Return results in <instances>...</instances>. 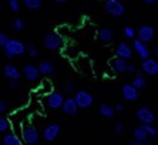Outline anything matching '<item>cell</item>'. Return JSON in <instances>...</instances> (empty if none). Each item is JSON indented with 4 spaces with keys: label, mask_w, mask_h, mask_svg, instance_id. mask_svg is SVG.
Here are the masks:
<instances>
[{
    "label": "cell",
    "mask_w": 158,
    "mask_h": 145,
    "mask_svg": "<svg viewBox=\"0 0 158 145\" xmlns=\"http://www.w3.org/2000/svg\"><path fill=\"white\" fill-rule=\"evenodd\" d=\"M37 70H39V74H41V76H52L54 72V64L48 60H43L37 64Z\"/></svg>",
    "instance_id": "obj_18"
},
{
    "label": "cell",
    "mask_w": 158,
    "mask_h": 145,
    "mask_svg": "<svg viewBox=\"0 0 158 145\" xmlns=\"http://www.w3.org/2000/svg\"><path fill=\"white\" fill-rule=\"evenodd\" d=\"M64 44V39L60 36L59 33H48L46 34L43 39V46L46 50H50V51H56V50H60Z\"/></svg>",
    "instance_id": "obj_2"
},
{
    "label": "cell",
    "mask_w": 158,
    "mask_h": 145,
    "mask_svg": "<svg viewBox=\"0 0 158 145\" xmlns=\"http://www.w3.org/2000/svg\"><path fill=\"white\" fill-rule=\"evenodd\" d=\"M131 85H134L137 90H143V88H145V85H147V80H145L144 74H141V72H135V77H132Z\"/></svg>",
    "instance_id": "obj_22"
},
{
    "label": "cell",
    "mask_w": 158,
    "mask_h": 145,
    "mask_svg": "<svg viewBox=\"0 0 158 145\" xmlns=\"http://www.w3.org/2000/svg\"><path fill=\"white\" fill-rule=\"evenodd\" d=\"M9 40V36H7V33H4V31H0V47H3L4 44H6V41Z\"/></svg>",
    "instance_id": "obj_33"
},
{
    "label": "cell",
    "mask_w": 158,
    "mask_h": 145,
    "mask_svg": "<svg viewBox=\"0 0 158 145\" xmlns=\"http://www.w3.org/2000/svg\"><path fill=\"white\" fill-rule=\"evenodd\" d=\"M110 64H111V68L114 70L115 72H118V74H123V72H125V70H127L128 60H125V58H120V57H115L114 60L110 63Z\"/></svg>",
    "instance_id": "obj_20"
},
{
    "label": "cell",
    "mask_w": 158,
    "mask_h": 145,
    "mask_svg": "<svg viewBox=\"0 0 158 145\" xmlns=\"http://www.w3.org/2000/svg\"><path fill=\"white\" fill-rule=\"evenodd\" d=\"M144 142H145V141H144ZM144 142L143 141H135V139H134V141L131 142V145H145Z\"/></svg>",
    "instance_id": "obj_39"
},
{
    "label": "cell",
    "mask_w": 158,
    "mask_h": 145,
    "mask_svg": "<svg viewBox=\"0 0 158 145\" xmlns=\"http://www.w3.org/2000/svg\"><path fill=\"white\" fill-rule=\"evenodd\" d=\"M22 76H24L29 81H36L39 80V70H37V65L31 64V63H27L24 67H23V71H22Z\"/></svg>",
    "instance_id": "obj_16"
},
{
    "label": "cell",
    "mask_w": 158,
    "mask_h": 145,
    "mask_svg": "<svg viewBox=\"0 0 158 145\" xmlns=\"http://www.w3.org/2000/svg\"><path fill=\"white\" fill-rule=\"evenodd\" d=\"M98 114L107 120H111L113 117L115 115V111H114V107L110 104H101L98 107Z\"/></svg>",
    "instance_id": "obj_21"
},
{
    "label": "cell",
    "mask_w": 158,
    "mask_h": 145,
    "mask_svg": "<svg viewBox=\"0 0 158 145\" xmlns=\"http://www.w3.org/2000/svg\"><path fill=\"white\" fill-rule=\"evenodd\" d=\"M115 56L120 58H125V60H130L132 56V48L127 41H121L118 43V46L115 47Z\"/></svg>",
    "instance_id": "obj_15"
},
{
    "label": "cell",
    "mask_w": 158,
    "mask_h": 145,
    "mask_svg": "<svg viewBox=\"0 0 158 145\" xmlns=\"http://www.w3.org/2000/svg\"><path fill=\"white\" fill-rule=\"evenodd\" d=\"M145 4H155L158 2V0H143Z\"/></svg>",
    "instance_id": "obj_38"
},
{
    "label": "cell",
    "mask_w": 158,
    "mask_h": 145,
    "mask_svg": "<svg viewBox=\"0 0 158 145\" xmlns=\"http://www.w3.org/2000/svg\"><path fill=\"white\" fill-rule=\"evenodd\" d=\"M121 95L125 101H137L140 98V90H137L131 84H124L121 88Z\"/></svg>",
    "instance_id": "obj_12"
},
{
    "label": "cell",
    "mask_w": 158,
    "mask_h": 145,
    "mask_svg": "<svg viewBox=\"0 0 158 145\" xmlns=\"http://www.w3.org/2000/svg\"><path fill=\"white\" fill-rule=\"evenodd\" d=\"M53 2H54V3H67L69 0H53Z\"/></svg>",
    "instance_id": "obj_40"
},
{
    "label": "cell",
    "mask_w": 158,
    "mask_h": 145,
    "mask_svg": "<svg viewBox=\"0 0 158 145\" xmlns=\"http://www.w3.org/2000/svg\"><path fill=\"white\" fill-rule=\"evenodd\" d=\"M125 72H130V74H135V72H137V65L132 64V63H128V64H127V70H125Z\"/></svg>",
    "instance_id": "obj_34"
},
{
    "label": "cell",
    "mask_w": 158,
    "mask_h": 145,
    "mask_svg": "<svg viewBox=\"0 0 158 145\" xmlns=\"http://www.w3.org/2000/svg\"><path fill=\"white\" fill-rule=\"evenodd\" d=\"M9 87H10L11 90H16V88H19V81L17 80H10V83H9Z\"/></svg>",
    "instance_id": "obj_36"
},
{
    "label": "cell",
    "mask_w": 158,
    "mask_h": 145,
    "mask_svg": "<svg viewBox=\"0 0 158 145\" xmlns=\"http://www.w3.org/2000/svg\"><path fill=\"white\" fill-rule=\"evenodd\" d=\"M114 111H115V113H117V111H118V113L124 111V105H123V104H115L114 105Z\"/></svg>",
    "instance_id": "obj_37"
},
{
    "label": "cell",
    "mask_w": 158,
    "mask_h": 145,
    "mask_svg": "<svg viewBox=\"0 0 158 145\" xmlns=\"http://www.w3.org/2000/svg\"><path fill=\"white\" fill-rule=\"evenodd\" d=\"M124 36L128 39V40H134L135 39V30L130 27V26H125L124 27Z\"/></svg>",
    "instance_id": "obj_30"
},
{
    "label": "cell",
    "mask_w": 158,
    "mask_h": 145,
    "mask_svg": "<svg viewBox=\"0 0 158 145\" xmlns=\"http://www.w3.org/2000/svg\"><path fill=\"white\" fill-rule=\"evenodd\" d=\"M3 50H4V56L7 58H13V57H17V56H22L26 53V46L24 43L17 39H9L6 41V44L3 46Z\"/></svg>",
    "instance_id": "obj_1"
},
{
    "label": "cell",
    "mask_w": 158,
    "mask_h": 145,
    "mask_svg": "<svg viewBox=\"0 0 158 145\" xmlns=\"http://www.w3.org/2000/svg\"><path fill=\"white\" fill-rule=\"evenodd\" d=\"M104 9L113 17H121V16L125 14V6L120 0H106Z\"/></svg>",
    "instance_id": "obj_4"
},
{
    "label": "cell",
    "mask_w": 158,
    "mask_h": 145,
    "mask_svg": "<svg viewBox=\"0 0 158 145\" xmlns=\"http://www.w3.org/2000/svg\"><path fill=\"white\" fill-rule=\"evenodd\" d=\"M74 91H76V84L73 81H67L61 85V93H64V94H71Z\"/></svg>",
    "instance_id": "obj_26"
},
{
    "label": "cell",
    "mask_w": 158,
    "mask_h": 145,
    "mask_svg": "<svg viewBox=\"0 0 158 145\" xmlns=\"http://www.w3.org/2000/svg\"><path fill=\"white\" fill-rule=\"evenodd\" d=\"M131 48H132V53L138 54V57H140L141 60L151 57V50L148 48L147 43H143V41L138 40V39H135V40H134V43H132V47H131Z\"/></svg>",
    "instance_id": "obj_11"
},
{
    "label": "cell",
    "mask_w": 158,
    "mask_h": 145,
    "mask_svg": "<svg viewBox=\"0 0 158 145\" xmlns=\"http://www.w3.org/2000/svg\"><path fill=\"white\" fill-rule=\"evenodd\" d=\"M60 132H61V127H60L59 124H48L47 127L43 130V134L41 135H43V138L46 141L53 142L59 138Z\"/></svg>",
    "instance_id": "obj_10"
},
{
    "label": "cell",
    "mask_w": 158,
    "mask_h": 145,
    "mask_svg": "<svg viewBox=\"0 0 158 145\" xmlns=\"http://www.w3.org/2000/svg\"><path fill=\"white\" fill-rule=\"evenodd\" d=\"M135 36H138V40H141L143 43H150L155 37V29L152 26L144 24L135 31Z\"/></svg>",
    "instance_id": "obj_7"
},
{
    "label": "cell",
    "mask_w": 158,
    "mask_h": 145,
    "mask_svg": "<svg viewBox=\"0 0 158 145\" xmlns=\"http://www.w3.org/2000/svg\"><path fill=\"white\" fill-rule=\"evenodd\" d=\"M132 135H134V139L135 141H147V139H150V137L147 135V132H145V130L143 128V125H138V127L134 128V131H132Z\"/></svg>",
    "instance_id": "obj_23"
},
{
    "label": "cell",
    "mask_w": 158,
    "mask_h": 145,
    "mask_svg": "<svg viewBox=\"0 0 158 145\" xmlns=\"http://www.w3.org/2000/svg\"><path fill=\"white\" fill-rule=\"evenodd\" d=\"M0 142H2V138H0Z\"/></svg>",
    "instance_id": "obj_41"
},
{
    "label": "cell",
    "mask_w": 158,
    "mask_h": 145,
    "mask_svg": "<svg viewBox=\"0 0 158 145\" xmlns=\"http://www.w3.org/2000/svg\"><path fill=\"white\" fill-rule=\"evenodd\" d=\"M60 110H61L66 115L74 117L76 114H77V111H78V107H77V104H76V101H74V98L69 97V98H64V101H63L61 108Z\"/></svg>",
    "instance_id": "obj_13"
},
{
    "label": "cell",
    "mask_w": 158,
    "mask_h": 145,
    "mask_svg": "<svg viewBox=\"0 0 158 145\" xmlns=\"http://www.w3.org/2000/svg\"><path fill=\"white\" fill-rule=\"evenodd\" d=\"M23 3L29 10L31 11H37L40 10L41 6H43V0H23Z\"/></svg>",
    "instance_id": "obj_24"
},
{
    "label": "cell",
    "mask_w": 158,
    "mask_h": 145,
    "mask_svg": "<svg viewBox=\"0 0 158 145\" xmlns=\"http://www.w3.org/2000/svg\"><path fill=\"white\" fill-rule=\"evenodd\" d=\"M26 50H27V54H29L31 58L37 57V56L40 54V53H39V48L36 47V44H34V43H30L29 46L26 47Z\"/></svg>",
    "instance_id": "obj_28"
},
{
    "label": "cell",
    "mask_w": 158,
    "mask_h": 145,
    "mask_svg": "<svg viewBox=\"0 0 158 145\" xmlns=\"http://www.w3.org/2000/svg\"><path fill=\"white\" fill-rule=\"evenodd\" d=\"M125 132V128L123 125V122H115L114 127H113V134L115 135H123Z\"/></svg>",
    "instance_id": "obj_31"
},
{
    "label": "cell",
    "mask_w": 158,
    "mask_h": 145,
    "mask_svg": "<svg viewBox=\"0 0 158 145\" xmlns=\"http://www.w3.org/2000/svg\"><path fill=\"white\" fill-rule=\"evenodd\" d=\"M141 125H143V128L145 130V132L150 138H155L158 135V131L154 127V124H141Z\"/></svg>",
    "instance_id": "obj_25"
},
{
    "label": "cell",
    "mask_w": 158,
    "mask_h": 145,
    "mask_svg": "<svg viewBox=\"0 0 158 145\" xmlns=\"http://www.w3.org/2000/svg\"><path fill=\"white\" fill-rule=\"evenodd\" d=\"M98 39L104 43H110L115 39V33L111 27H101L98 30Z\"/></svg>",
    "instance_id": "obj_19"
},
{
    "label": "cell",
    "mask_w": 158,
    "mask_h": 145,
    "mask_svg": "<svg viewBox=\"0 0 158 145\" xmlns=\"http://www.w3.org/2000/svg\"><path fill=\"white\" fill-rule=\"evenodd\" d=\"M7 111V104H6V101L4 100H0V115L2 114H4Z\"/></svg>",
    "instance_id": "obj_35"
},
{
    "label": "cell",
    "mask_w": 158,
    "mask_h": 145,
    "mask_svg": "<svg viewBox=\"0 0 158 145\" xmlns=\"http://www.w3.org/2000/svg\"><path fill=\"white\" fill-rule=\"evenodd\" d=\"M74 101L77 104L78 110H87L90 108L94 102V97L93 94H90L88 91L85 90H77L76 91V94H74Z\"/></svg>",
    "instance_id": "obj_3"
},
{
    "label": "cell",
    "mask_w": 158,
    "mask_h": 145,
    "mask_svg": "<svg viewBox=\"0 0 158 145\" xmlns=\"http://www.w3.org/2000/svg\"><path fill=\"white\" fill-rule=\"evenodd\" d=\"M2 142H3L4 145H23L22 138L17 137V135H16L15 132H11L10 130H9L7 132H4L3 138H2Z\"/></svg>",
    "instance_id": "obj_17"
},
{
    "label": "cell",
    "mask_w": 158,
    "mask_h": 145,
    "mask_svg": "<svg viewBox=\"0 0 158 145\" xmlns=\"http://www.w3.org/2000/svg\"><path fill=\"white\" fill-rule=\"evenodd\" d=\"M3 74L4 77H7L9 80H20L22 78V71L17 68V65L11 64V63H9V64H4L3 67Z\"/></svg>",
    "instance_id": "obj_14"
},
{
    "label": "cell",
    "mask_w": 158,
    "mask_h": 145,
    "mask_svg": "<svg viewBox=\"0 0 158 145\" xmlns=\"http://www.w3.org/2000/svg\"><path fill=\"white\" fill-rule=\"evenodd\" d=\"M9 7H10L11 11L17 13V11L20 10V2H19V0H9Z\"/></svg>",
    "instance_id": "obj_32"
},
{
    "label": "cell",
    "mask_w": 158,
    "mask_h": 145,
    "mask_svg": "<svg viewBox=\"0 0 158 145\" xmlns=\"http://www.w3.org/2000/svg\"><path fill=\"white\" fill-rule=\"evenodd\" d=\"M141 70L147 76H157L158 74V61L152 57L141 60Z\"/></svg>",
    "instance_id": "obj_9"
},
{
    "label": "cell",
    "mask_w": 158,
    "mask_h": 145,
    "mask_svg": "<svg viewBox=\"0 0 158 145\" xmlns=\"http://www.w3.org/2000/svg\"><path fill=\"white\" fill-rule=\"evenodd\" d=\"M63 101H64V95H63V93L53 91V93H50V94L46 95V104H47L48 108H52V110H60L61 108Z\"/></svg>",
    "instance_id": "obj_8"
},
{
    "label": "cell",
    "mask_w": 158,
    "mask_h": 145,
    "mask_svg": "<svg viewBox=\"0 0 158 145\" xmlns=\"http://www.w3.org/2000/svg\"><path fill=\"white\" fill-rule=\"evenodd\" d=\"M13 30H16V31H22L23 29H24V23H23V20L22 19H15L13 20V23H11V26H10Z\"/></svg>",
    "instance_id": "obj_29"
},
{
    "label": "cell",
    "mask_w": 158,
    "mask_h": 145,
    "mask_svg": "<svg viewBox=\"0 0 158 145\" xmlns=\"http://www.w3.org/2000/svg\"><path fill=\"white\" fill-rule=\"evenodd\" d=\"M9 130H10V122H9V120L0 115V134H2V132L4 134V132H7Z\"/></svg>",
    "instance_id": "obj_27"
},
{
    "label": "cell",
    "mask_w": 158,
    "mask_h": 145,
    "mask_svg": "<svg viewBox=\"0 0 158 145\" xmlns=\"http://www.w3.org/2000/svg\"><path fill=\"white\" fill-rule=\"evenodd\" d=\"M137 120L141 124H154L155 122V113L148 107H140L135 111Z\"/></svg>",
    "instance_id": "obj_6"
},
{
    "label": "cell",
    "mask_w": 158,
    "mask_h": 145,
    "mask_svg": "<svg viewBox=\"0 0 158 145\" xmlns=\"http://www.w3.org/2000/svg\"><path fill=\"white\" fill-rule=\"evenodd\" d=\"M40 134L36 127L33 125H24L22 130V141L26 142L27 145H36L39 142Z\"/></svg>",
    "instance_id": "obj_5"
}]
</instances>
